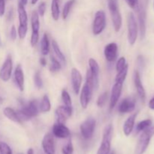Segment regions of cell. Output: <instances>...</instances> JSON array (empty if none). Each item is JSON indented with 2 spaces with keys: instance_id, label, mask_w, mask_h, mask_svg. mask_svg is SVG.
<instances>
[{
  "instance_id": "1",
  "label": "cell",
  "mask_w": 154,
  "mask_h": 154,
  "mask_svg": "<svg viewBox=\"0 0 154 154\" xmlns=\"http://www.w3.org/2000/svg\"><path fill=\"white\" fill-rule=\"evenodd\" d=\"M39 103L37 100H31L21 105L20 109L17 110V113L21 121H26L32 117H36L39 112Z\"/></svg>"
},
{
  "instance_id": "2",
  "label": "cell",
  "mask_w": 154,
  "mask_h": 154,
  "mask_svg": "<svg viewBox=\"0 0 154 154\" xmlns=\"http://www.w3.org/2000/svg\"><path fill=\"white\" fill-rule=\"evenodd\" d=\"M153 135L154 126H150L145 130L141 132L138 143H137L136 147H135V154H143L146 151Z\"/></svg>"
},
{
  "instance_id": "3",
  "label": "cell",
  "mask_w": 154,
  "mask_h": 154,
  "mask_svg": "<svg viewBox=\"0 0 154 154\" xmlns=\"http://www.w3.org/2000/svg\"><path fill=\"white\" fill-rule=\"evenodd\" d=\"M108 9L112 20L113 26L116 32H119L122 27V16L119 9L117 0H108Z\"/></svg>"
},
{
  "instance_id": "4",
  "label": "cell",
  "mask_w": 154,
  "mask_h": 154,
  "mask_svg": "<svg viewBox=\"0 0 154 154\" xmlns=\"http://www.w3.org/2000/svg\"><path fill=\"white\" fill-rule=\"evenodd\" d=\"M113 136V126L107 125L103 130L102 141L98 149L97 154H108L111 152V140Z\"/></svg>"
},
{
  "instance_id": "5",
  "label": "cell",
  "mask_w": 154,
  "mask_h": 154,
  "mask_svg": "<svg viewBox=\"0 0 154 154\" xmlns=\"http://www.w3.org/2000/svg\"><path fill=\"white\" fill-rule=\"evenodd\" d=\"M138 26L133 13L130 12L128 17V41L130 45H134L138 38Z\"/></svg>"
},
{
  "instance_id": "6",
  "label": "cell",
  "mask_w": 154,
  "mask_h": 154,
  "mask_svg": "<svg viewBox=\"0 0 154 154\" xmlns=\"http://www.w3.org/2000/svg\"><path fill=\"white\" fill-rule=\"evenodd\" d=\"M96 119L93 117H90L84 120L80 126L81 133L83 138L86 140H89L93 137L96 128Z\"/></svg>"
},
{
  "instance_id": "7",
  "label": "cell",
  "mask_w": 154,
  "mask_h": 154,
  "mask_svg": "<svg viewBox=\"0 0 154 154\" xmlns=\"http://www.w3.org/2000/svg\"><path fill=\"white\" fill-rule=\"evenodd\" d=\"M106 26V15L103 11H98L95 14L93 23V33L95 35H100Z\"/></svg>"
},
{
  "instance_id": "8",
  "label": "cell",
  "mask_w": 154,
  "mask_h": 154,
  "mask_svg": "<svg viewBox=\"0 0 154 154\" xmlns=\"http://www.w3.org/2000/svg\"><path fill=\"white\" fill-rule=\"evenodd\" d=\"M13 69V61L10 54L7 56L1 69H0V78L4 82H7L10 80Z\"/></svg>"
},
{
  "instance_id": "9",
  "label": "cell",
  "mask_w": 154,
  "mask_h": 154,
  "mask_svg": "<svg viewBox=\"0 0 154 154\" xmlns=\"http://www.w3.org/2000/svg\"><path fill=\"white\" fill-rule=\"evenodd\" d=\"M136 11L138 13L140 35H141V38L143 39L145 36L146 33V8L144 2H139Z\"/></svg>"
},
{
  "instance_id": "10",
  "label": "cell",
  "mask_w": 154,
  "mask_h": 154,
  "mask_svg": "<svg viewBox=\"0 0 154 154\" xmlns=\"http://www.w3.org/2000/svg\"><path fill=\"white\" fill-rule=\"evenodd\" d=\"M136 100L132 96H129L123 99L120 103L118 107V111L121 114L131 113L135 110Z\"/></svg>"
},
{
  "instance_id": "11",
  "label": "cell",
  "mask_w": 154,
  "mask_h": 154,
  "mask_svg": "<svg viewBox=\"0 0 154 154\" xmlns=\"http://www.w3.org/2000/svg\"><path fill=\"white\" fill-rule=\"evenodd\" d=\"M72 107L62 105L59 106L56 110V118L57 123H65L66 120L72 116Z\"/></svg>"
},
{
  "instance_id": "12",
  "label": "cell",
  "mask_w": 154,
  "mask_h": 154,
  "mask_svg": "<svg viewBox=\"0 0 154 154\" xmlns=\"http://www.w3.org/2000/svg\"><path fill=\"white\" fill-rule=\"evenodd\" d=\"M42 149L45 154H56L55 143L54 136L51 133H46L42 139Z\"/></svg>"
},
{
  "instance_id": "13",
  "label": "cell",
  "mask_w": 154,
  "mask_h": 154,
  "mask_svg": "<svg viewBox=\"0 0 154 154\" xmlns=\"http://www.w3.org/2000/svg\"><path fill=\"white\" fill-rule=\"evenodd\" d=\"M93 90V88L87 83H85L83 86V88L81 91V96H80V103L84 109H86L90 103Z\"/></svg>"
},
{
  "instance_id": "14",
  "label": "cell",
  "mask_w": 154,
  "mask_h": 154,
  "mask_svg": "<svg viewBox=\"0 0 154 154\" xmlns=\"http://www.w3.org/2000/svg\"><path fill=\"white\" fill-rule=\"evenodd\" d=\"M123 84L116 82L114 85L112 87L111 93V97H110V110L114 109V107L117 105L119 99H120V95H121L122 90H123Z\"/></svg>"
},
{
  "instance_id": "15",
  "label": "cell",
  "mask_w": 154,
  "mask_h": 154,
  "mask_svg": "<svg viewBox=\"0 0 154 154\" xmlns=\"http://www.w3.org/2000/svg\"><path fill=\"white\" fill-rule=\"evenodd\" d=\"M104 54L108 63H112L115 61L117 58V54H118V46L117 44L114 42L108 44L104 49Z\"/></svg>"
},
{
  "instance_id": "16",
  "label": "cell",
  "mask_w": 154,
  "mask_h": 154,
  "mask_svg": "<svg viewBox=\"0 0 154 154\" xmlns=\"http://www.w3.org/2000/svg\"><path fill=\"white\" fill-rule=\"evenodd\" d=\"M71 79H72V85L74 93L78 95L80 93L82 84V75L78 69L73 68L71 72Z\"/></svg>"
},
{
  "instance_id": "17",
  "label": "cell",
  "mask_w": 154,
  "mask_h": 154,
  "mask_svg": "<svg viewBox=\"0 0 154 154\" xmlns=\"http://www.w3.org/2000/svg\"><path fill=\"white\" fill-rule=\"evenodd\" d=\"M53 135L58 138H66L70 136V131L65 123H56L52 129Z\"/></svg>"
},
{
  "instance_id": "18",
  "label": "cell",
  "mask_w": 154,
  "mask_h": 154,
  "mask_svg": "<svg viewBox=\"0 0 154 154\" xmlns=\"http://www.w3.org/2000/svg\"><path fill=\"white\" fill-rule=\"evenodd\" d=\"M134 83H135V88H136L137 93H138V96L141 99V100L143 102H144L146 98V93L145 90L144 88V86H143L142 82H141V76H140V74L138 72V71H135V73H134Z\"/></svg>"
},
{
  "instance_id": "19",
  "label": "cell",
  "mask_w": 154,
  "mask_h": 154,
  "mask_svg": "<svg viewBox=\"0 0 154 154\" xmlns=\"http://www.w3.org/2000/svg\"><path fill=\"white\" fill-rule=\"evenodd\" d=\"M14 78L16 85L19 88L20 91L23 92L24 90V73L21 65H17L14 73Z\"/></svg>"
},
{
  "instance_id": "20",
  "label": "cell",
  "mask_w": 154,
  "mask_h": 154,
  "mask_svg": "<svg viewBox=\"0 0 154 154\" xmlns=\"http://www.w3.org/2000/svg\"><path fill=\"white\" fill-rule=\"evenodd\" d=\"M138 116V113H135V114H132V115L129 116L128 117L127 120L125 121L124 124H123V133L126 136H129L130 135V134L132 133V131H133L134 126H135V120H136V117Z\"/></svg>"
},
{
  "instance_id": "21",
  "label": "cell",
  "mask_w": 154,
  "mask_h": 154,
  "mask_svg": "<svg viewBox=\"0 0 154 154\" xmlns=\"http://www.w3.org/2000/svg\"><path fill=\"white\" fill-rule=\"evenodd\" d=\"M31 26L32 34H39L40 21H39V14L36 11H33L32 13Z\"/></svg>"
},
{
  "instance_id": "22",
  "label": "cell",
  "mask_w": 154,
  "mask_h": 154,
  "mask_svg": "<svg viewBox=\"0 0 154 154\" xmlns=\"http://www.w3.org/2000/svg\"><path fill=\"white\" fill-rule=\"evenodd\" d=\"M3 114H4V115L5 116L8 120H11V121L14 122V123H22L20 119L18 117V114L17 113V111H14L13 108H10V107H6V108H5L4 110H3Z\"/></svg>"
},
{
  "instance_id": "23",
  "label": "cell",
  "mask_w": 154,
  "mask_h": 154,
  "mask_svg": "<svg viewBox=\"0 0 154 154\" xmlns=\"http://www.w3.org/2000/svg\"><path fill=\"white\" fill-rule=\"evenodd\" d=\"M18 18H19V25L27 26L28 24V15H27L26 11L25 6L18 3L17 7Z\"/></svg>"
},
{
  "instance_id": "24",
  "label": "cell",
  "mask_w": 154,
  "mask_h": 154,
  "mask_svg": "<svg viewBox=\"0 0 154 154\" xmlns=\"http://www.w3.org/2000/svg\"><path fill=\"white\" fill-rule=\"evenodd\" d=\"M41 52L43 56H46L50 52L49 38L47 33H45L41 40Z\"/></svg>"
},
{
  "instance_id": "25",
  "label": "cell",
  "mask_w": 154,
  "mask_h": 154,
  "mask_svg": "<svg viewBox=\"0 0 154 154\" xmlns=\"http://www.w3.org/2000/svg\"><path fill=\"white\" fill-rule=\"evenodd\" d=\"M51 101L48 95H45L42 98V101L39 103V110L42 113H48L51 111Z\"/></svg>"
},
{
  "instance_id": "26",
  "label": "cell",
  "mask_w": 154,
  "mask_h": 154,
  "mask_svg": "<svg viewBox=\"0 0 154 154\" xmlns=\"http://www.w3.org/2000/svg\"><path fill=\"white\" fill-rule=\"evenodd\" d=\"M52 48L54 50V52L55 54V55L57 56V59L59 60V61L60 62L63 64H66V57H65L64 54L62 52V51L60 50L59 45L57 44V42L55 40L52 41Z\"/></svg>"
},
{
  "instance_id": "27",
  "label": "cell",
  "mask_w": 154,
  "mask_h": 154,
  "mask_svg": "<svg viewBox=\"0 0 154 154\" xmlns=\"http://www.w3.org/2000/svg\"><path fill=\"white\" fill-rule=\"evenodd\" d=\"M60 0H52L51 2V15L55 21H57L60 17Z\"/></svg>"
},
{
  "instance_id": "28",
  "label": "cell",
  "mask_w": 154,
  "mask_h": 154,
  "mask_svg": "<svg viewBox=\"0 0 154 154\" xmlns=\"http://www.w3.org/2000/svg\"><path fill=\"white\" fill-rule=\"evenodd\" d=\"M89 67H90V70L91 71L92 73L96 77L99 78V72H100V69H99V66L98 64L97 61L94 60L93 58H90L89 60Z\"/></svg>"
},
{
  "instance_id": "29",
  "label": "cell",
  "mask_w": 154,
  "mask_h": 154,
  "mask_svg": "<svg viewBox=\"0 0 154 154\" xmlns=\"http://www.w3.org/2000/svg\"><path fill=\"white\" fill-rule=\"evenodd\" d=\"M152 126V120L150 119H147V120H142V121L139 122L136 126V133H139V132H142V131L145 130L146 129L149 128L150 126Z\"/></svg>"
},
{
  "instance_id": "30",
  "label": "cell",
  "mask_w": 154,
  "mask_h": 154,
  "mask_svg": "<svg viewBox=\"0 0 154 154\" xmlns=\"http://www.w3.org/2000/svg\"><path fill=\"white\" fill-rule=\"evenodd\" d=\"M76 0H69V1L66 2V3L65 4L64 7L63 9V20L67 19L68 16H69V13L71 11V9L73 7V5H75Z\"/></svg>"
},
{
  "instance_id": "31",
  "label": "cell",
  "mask_w": 154,
  "mask_h": 154,
  "mask_svg": "<svg viewBox=\"0 0 154 154\" xmlns=\"http://www.w3.org/2000/svg\"><path fill=\"white\" fill-rule=\"evenodd\" d=\"M62 68L61 63L57 59L51 56V65H50V70L52 72H57L60 71Z\"/></svg>"
},
{
  "instance_id": "32",
  "label": "cell",
  "mask_w": 154,
  "mask_h": 154,
  "mask_svg": "<svg viewBox=\"0 0 154 154\" xmlns=\"http://www.w3.org/2000/svg\"><path fill=\"white\" fill-rule=\"evenodd\" d=\"M128 69H129V66H126L123 70H121L120 72H118L117 74V76H116L115 81L117 83H121L123 84L126 80V76H127L128 74Z\"/></svg>"
},
{
  "instance_id": "33",
  "label": "cell",
  "mask_w": 154,
  "mask_h": 154,
  "mask_svg": "<svg viewBox=\"0 0 154 154\" xmlns=\"http://www.w3.org/2000/svg\"><path fill=\"white\" fill-rule=\"evenodd\" d=\"M108 92H104V93H102L97 99V102H96L97 106L99 107V108H102V107L105 106L107 101H108Z\"/></svg>"
},
{
  "instance_id": "34",
  "label": "cell",
  "mask_w": 154,
  "mask_h": 154,
  "mask_svg": "<svg viewBox=\"0 0 154 154\" xmlns=\"http://www.w3.org/2000/svg\"><path fill=\"white\" fill-rule=\"evenodd\" d=\"M61 97L64 105H66V106H72V99H71L70 95H69V92L67 90H63L62 91Z\"/></svg>"
},
{
  "instance_id": "35",
  "label": "cell",
  "mask_w": 154,
  "mask_h": 154,
  "mask_svg": "<svg viewBox=\"0 0 154 154\" xmlns=\"http://www.w3.org/2000/svg\"><path fill=\"white\" fill-rule=\"evenodd\" d=\"M34 84L38 89H42L43 87V81H42V76L40 72H36L34 75Z\"/></svg>"
},
{
  "instance_id": "36",
  "label": "cell",
  "mask_w": 154,
  "mask_h": 154,
  "mask_svg": "<svg viewBox=\"0 0 154 154\" xmlns=\"http://www.w3.org/2000/svg\"><path fill=\"white\" fill-rule=\"evenodd\" d=\"M127 63H126V60L125 57H121L119 58V60H117V64H116V70L117 72H120L121 70H123L126 66H127Z\"/></svg>"
},
{
  "instance_id": "37",
  "label": "cell",
  "mask_w": 154,
  "mask_h": 154,
  "mask_svg": "<svg viewBox=\"0 0 154 154\" xmlns=\"http://www.w3.org/2000/svg\"><path fill=\"white\" fill-rule=\"evenodd\" d=\"M27 31H28V26L19 25L17 29V35L20 40H23V39L25 38Z\"/></svg>"
},
{
  "instance_id": "38",
  "label": "cell",
  "mask_w": 154,
  "mask_h": 154,
  "mask_svg": "<svg viewBox=\"0 0 154 154\" xmlns=\"http://www.w3.org/2000/svg\"><path fill=\"white\" fill-rule=\"evenodd\" d=\"M0 154H12L11 148L5 142H0Z\"/></svg>"
},
{
  "instance_id": "39",
  "label": "cell",
  "mask_w": 154,
  "mask_h": 154,
  "mask_svg": "<svg viewBox=\"0 0 154 154\" xmlns=\"http://www.w3.org/2000/svg\"><path fill=\"white\" fill-rule=\"evenodd\" d=\"M62 152L63 154H73L74 152V147L72 144V140H69L67 144L63 147Z\"/></svg>"
},
{
  "instance_id": "40",
  "label": "cell",
  "mask_w": 154,
  "mask_h": 154,
  "mask_svg": "<svg viewBox=\"0 0 154 154\" xmlns=\"http://www.w3.org/2000/svg\"><path fill=\"white\" fill-rule=\"evenodd\" d=\"M45 11H46V3L45 2H42L39 4L38 8V13L39 16L44 17Z\"/></svg>"
},
{
  "instance_id": "41",
  "label": "cell",
  "mask_w": 154,
  "mask_h": 154,
  "mask_svg": "<svg viewBox=\"0 0 154 154\" xmlns=\"http://www.w3.org/2000/svg\"><path fill=\"white\" fill-rule=\"evenodd\" d=\"M126 2L131 8L134 9V10H136L138 8V4H139L138 0H126Z\"/></svg>"
},
{
  "instance_id": "42",
  "label": "cell",
  "mask_w": 154,
  "mask_h": 154,
  "mask_svg": "<svg viewBox=\"0 0 154 154\" xmlns=\"http://www.w3.org/2000/svg\"><path fill=\"white\" fill-rule=\"evenodd\" d=\"M17 29L15 26H12L11 29L10 31V37L11 38V40L15 41L17 38Z\"/></svg>"
},
{
  "instance_id": "43",
  "label": "cell",
  "mask_w": 154,
  "mask_h": 154,
  "mask_svg": "<svg viewBox=\"0 0 154 154\" xmlns=\"http://www.w3.org/2000/svg\"><path fill=\"white\" fill-rule=\"evenodd\" d=\"M5 12V0H0V17H2Z\"/></svg>"
},
{
  "instance_id": "44",
  "label": "cell",
  "mask_w": 154,
  "mask_h": 154,
  "mask_svg": "<svg viewBox=\"0 0 154 154\" xmlns=\"http://www.w3.org/2000/svg\"><path fill=\"white\" fill-rule=\"evenodd\" d=\"M39 62H40V64L42 65L43 67L46 66L47 60H46V59H45V58H44V57H42V58L40 59V60H39Z\"/></svg>"
},
{
  "instance_id": "45",
  "label": "cell",
  "mask_w": 154,
  "mask_h": 154,
  "mask_svg": "<svg viewBox=\"0 0 154 154\" xmlns=\"http://www.w3.org/2000/svg\"><path fill=\"white\" fill-rule=\"evenodd\" d=\"M149 108H150V109L154 110V97L153 99H150V102H149Z\"/></svg>"
},
{
  "instance_id": "46",
  "label": "cell",
  "mask_w": 154,
  "mask_h": 154,
  "mask_svg": "<svg viewBox=\"0 0 154 154\" xmlns=\"http://www.w3.org/2000/svg\"><path fill=\"white\" fill-rule=\"evenodd\" d=\"M12 17H13V9L11 8L8 11V19L9 20H11L12 19Z\"/></svg>"
},
{
  "instance_id": "47",
  "label": "cell",
  "mask_w": 154,
  "mask_h": 154,
  "mask_svg": "<svg viewBox=\"0 0 154 154\" xmlns=\"http://www.w3.org/2000/svg\"><path fill=\"white\" fill-rule=\"evenodd\" d=\"M27 2H28V0H19V2H18V3H20V4L23 5L24 6L27 4Z\"/></svg>"
},
{
  "instance_id": "48",
  "label": "cell",
  "mask_w": 154,
  "mask_h": 154,
  "mask_svg": "<svg viewBox=\"0 0 154 154\" xmlns=\"http://www.w3.org/2000/svg\"><path fill=\"white\" fill-rule=\"evenodd\" d=\"M27 154H35L34 150H33L32 148H29L28 150H27Z\"/></svg>"
},
{
  "instance_id": "49",
  "label": "cell",
  "mask_w": 154,
  "mask_h": 154,
  "mask_svg": "<svg viewBox=\"0 0 154 154\" xmlns=\"http://www.w3.org/2000/svg\"><path fill=\"white\" fill-rule=\"evenodd\" d=\"M38 0H31V3L32 5H35L38 2Z\"/></svg>"
},
{
  "instance_id": "50",
  "label": "cell",
  "mask_w": 154,
  "mask_h": 154,
  "mask_svg": "<svg viewBox=\"0 0 154 154\" xmlns=\"http://www.w3.org/2000/svg\"><path fill=\"white\" fill-rule=\"evenodd\" d=\"M108 154H116V153H115V152H114V151H111Z\"/></svg>"
},
{
  "instance_id": "51",
  "label": "cell",
  "mask_w": 154,
  "mask_h": 154,
  "mask_svg": "<svg viewBox=\"0 0 154 154\" xmlns=\"http://www.w3.org/2000/svg\"><path fill=\"white\" fill-rule=\"evenodd\" d=\"M17 154H23V153H17Z\"/></svg>"
}]
</instances>
